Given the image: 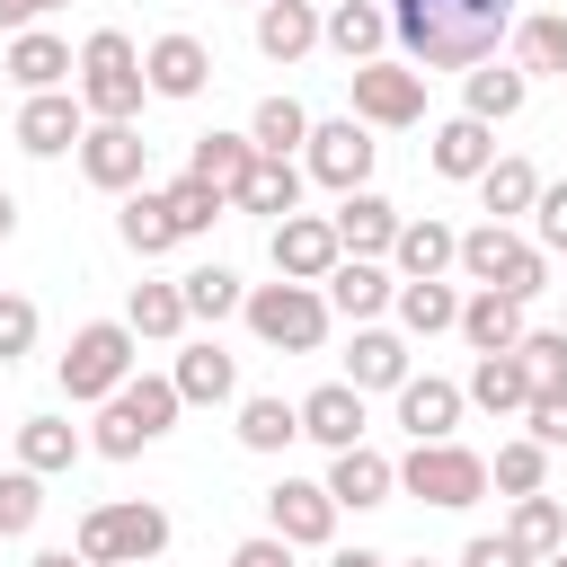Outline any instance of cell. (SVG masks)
<instances>
[{
    "instance_id": "6da1fadb",
    "label": "cell",
    "mask_w": 567,
    "mask_h": 567,
    "mask_svg": "<svg viewBox=\"0 0 567 567\" xmlns=\"http://www.w3.org/2000/svg\"><path fill=\"white\" fill-rule=\"evenodd\" d=\"M390 35L416 71H470L514 35V0H390Z\"/></svg>"
},
{
    "instance_id": "7a4b0ae2",
    "label": "cell",
    "mask_w": 567,
    "mask_h": 567,
    "mask_svg": "<svg viewBox=\"0 0 567 567\" xmlns=\"http://www.w3.org/2000/svg\"><path fill=\"white\" fill-rule=\"evenodd\" d=\"M142 53H133V35L124 27H97L89 44H80V106L97 115V124H133L142 115Z\"/></svg>"
},
{
    "instance_id": "3957f363",
    "label": "cell",
    "mask_w": 567,
    "mask_h": 567,
    "mask_svg": "<svg viewBox=\"0 0 567 567\" xmlns=\"http://www.w3.org/2000/svg\"><path fill=\"white\" fill-rule=\"evenodd\" d=\"M71 549L89 558V567H151L159 549H168V514L159 505H89L80 514V532H71Z\"/></svg>"
},
{
    "instance_id": "277c9868",
    "label": "cell",
    "mask_w": 567,
    "mask_h": 567,
    "mask_svg": "<svg viewBox=\"0 0 567 567\" xmlns=\"http://www.w3.org/2000/svg\"><path fill=\"white\" fill-rule=\"evenodd\" d=\"M239 310H248L257 346H275V354H319V337H328V292L319 284H292V275L257 284Z\"/></svg>"
},
{
    "instance_id": "5b68a950",
    "label": "cell",
    "mask_w": 567,
    "mask_h": 567,
    "mask_svg": "<svg viewBox=\"0 0 567 567\" xmlns=\"http://www.w3.org/2000/svg\"><path fill=\"white\" fill-rule=\"evenodd\" d=\"M133 328L124 319H89V328H71V346H62V399H80V408H97V399H115L124 381H133Z\"/></svg>"
},
{
    "instance_id": "8992f818",
    "label": "cell",
    "mask_w": 567,
    "mask_h": 567,
    "mask_svg": "<svg viewBox=\"0 0 567 567\" xmlns=\"http://www.w3.org/2000/svg\"><path fill=\"white\" fill-rule=\"evenodd\" d=\"M177 408H186L177 381H151V372H142V381H124L115 399H97V434H89V443H97L106 461H133L142 443H159V434L177 425Z\"/></svg>"
},
{
    "instance_id": "52a82bcc",
    "label": "cell",
    "mask_w": 567,
    "mask_h": 567,
    "mask_svg": "<svg viewBox=\"0 0 567 567\" xmlns=\"http://www.w3.org/2000/svg\"><path fill=\"white\" fill-rule=\"evenodd\" d=\"M461 275H470V284H496V292H514V301L549 292V257H540V239H514L505 221L461 230Z\"/></svg>"
},
{
    "instance_id": "ba28073f",
    "label": "cell",
    "mask_w": 567,
    "mask_h": 567,
    "mask_svg": "<svg viewBox=\"0 0 567 567\" xmlns=\"http://www.w3.org/2000/svg\"><path fill=\"white\" fill-rule=\"evenodd\" d=\"M399 487L416 496V505H443V514H461V505H478L487 496V461L470 452V443H416L408 461H399Z\"/></svg>"
},
{
    "instance_id": "9c48e42d",
    "label": "cell",
    "mask_w": 567,
    "mask_h": 567,
    "mask_svg": "<svg viewBox=\"0 0 567 567\" xmlns=\"http://www.w3.org/2000/svg\"><path fill=\"white\" fill-rule=\"evenodd\" d=\"M354 115L363 124H416L425 115V71L416 62H354Z\"/></svg>"
},
{
    "instance_id": "30bf717a",
    "label": "cell",
    "mask_w": 567,
    "mask_h": 567,
    "mask_svg": "<svg viewBox=\"0 0 567 567\" xmlns=\"http://www.w3.org/2000/svg\"><path fill=\"white\" fill-rule=\"evenodd\" d=\"M301 168H310L319 186H337V195H354V186L372 177V133H363V115H337V124H310V142H301Z\"/></svg>"
},
{
    "instance_id": "8fae6325",
    "label": "cell",
    "mask_w": 567,
    "mask_h": 567,
    "mask_svg": "<svg viewBox=\"0 0 567 567\" xmlns=\"http://www.w3.org/2000/svg\"><path fill=\"white\" fill-rule=\"evenodd\" d=\"M80 133H89V106H80V89H35V97L18 106V151H35V159H62V151H80Z\"/></svg>"
},
{
    "instance_id": "7c38bea8",
    "label": "cell",
    "mask_w": 567,
    "mask_h": 567,
    "mask_svg": "<svg viewBox=\"0 0 567 567\" xmlns=\"http://www.w3.org/2000/svg\"><path fill=\"white\" fill-rule=\"evenodd\" d=\"M142 168H151V142H142L133 124H89V133H80V177H89V186L133 195Z\"/></svg>"
},
{
    "instance_id": "4fadbf2b",
    "label": "cell",
    "mask_w": 567,
    "mask_h": 567,
    "mask_svg": "<svg viewBox=\"0 0 567 567\" xmlns=\"http://www.w3.org/2000/svg\"><path fill=\"white\" fill-rule=\"evenodd\" d=\"M337 257H346V239H337L328 213H284V221H275V275H292V284H328Z\"/></svg>"
},
{
    "instance_id": "5bb4252c",
    "label": "cell",
    "mask_w": 567,
    "mask_h": 567,
    "mask_svg": "<svg viewBox=\"0 0 567 567\" xmlns=\"http://www.w3.org/2000/svg\"><path fill=\"white\" fill-rule=\"evenodd\" d=\"M266 523H275L292 549H319V540L337 532V496H328V478H275V487H266Z\"/></svg>"
},
{
    "instance_id": "9a60e30c",
    "label": "cell",
    "mask_w": 567,
    "mask_h": 567,
    "mask_svg": "<svg viewBox=\"0 0 567 567\" xmlns=\"http://www.w3.org/2000/svg\"><path fill=\"white\" fill-rule=\"evenodd\" d=\"M390 487H399V461H381L372 443H346V452H328V496L337 505H390Z\"/></svg>"
},
{
    "instance_id": "2e32d148",
    "label": "cell",
    "mask_w": 567,
    "mask_h": 567,
    "mask_svg": "<svg viewBox=\"0 0 567 567\" xmlns=\"http://www.w3.org/2000/svg\"><path fill=\"white\" fill-rule=\"evenodd\" d=\"M142 80H151V97H204L213 53H204L195 35H159V44L142 53Z\"/></svg>"
},
{
    "instance_id": "e0dca14e",
    "label": "cell",
    "mask_w": 567,
    "mask_h": 567,
    "mask_svg": "<svg viewBox=\"0 0 567 567\" xmlns=\"http://www.w3.org/2000/svg\"><path fill=\"white\" fill-rule=\"evenodd\" d=\"M328 221H337L346 257H381V248H399V204H390V195H372V186H354Z\"/></svg>"
},
{
    "instance_id": "ac0fdd59",
    "label": "cell",
    "mask_w": 567,
    "mask_h": 567,
    "mask_svg": "<svg viewBox=\"0 0 567 567\" xmlns=\"http://www.w3.org/2000/svg\"><path fill=\"white\" fill-rule=\"evenodd\" d=\"M461 399H470V390H452V381H434V372H425V381L408 372V381H399V425H408V443H443V434L461 425Z\"/></svg>"
},
{
    "instance_id": "d6986e66",
    "label": "cell",
    "mask_w": 567,
    "mask_h": 567,
    "mask_svg": "<svg viewBox=\"0 0 567 567\" xmlns=\"http://www.w3.org/2000/svg\"><path fill=\"white\" fill-rule=\"evenodd\" d=\"M301 434L328 443V452L363 443V390H354V381H319V390L301 399Z\"/></svg>"
},
{
    "instance_id": "ffe728a7",
    "label": "cell",
    "mask_w": 567,
    "mask_h": 567,
    "mask_svg": "<svg viewBox=\"0 0 567 567\" xmlns=\"http://www.w3.org/2000/svg\"><path fill=\"white\" fill-rule=\"evenodd\" d=\"M461 337H470L478 354H514V346H523V301L496 292V284H478V292L461 301Z\"/></svg>"
},
{
    "instance_id": "44dd1931",
    "label": "cell",
    "mask_w": 567,
    "mask_h": 567,
    "mask_svg": "<svg viewBox=\"0 0 567 567\" xmlns=\"http://www.w3.org/2000/svg\"><path fill=\"white\" fill-rule=\"evenodd\" d=\"M319 35H328V27H319L310 0H257V53H266V62H301Z\"/></svg>"
},
{
    "instance_id": "7402d4cb",
    "label": "cell",
    "mask_w": 567,
    "mask_h": 567,
    "mask_svg": "<svg viewBox=\"0 0 567 567\" xmlns=\"http://www.w3.org/2000/svg\"><path fill=\"white\" fill-rule=\"evenodd\" d=\"M71 71H80V62H71L62 35H44V27H18V35H9V80H18L27 97H35V89H62Z\"/></svg>"
},
{
    "instance_id": "603a6c76",
    "label": "cell",
    "mask_w": 567,
    "mask_h": 567,
    "mask_svg": "<svg viewBox=\"0 0 567 567\" xmlns=\"http://www.w3.org/2000/svg\"><path fill=\"white\" fill-rule=\"evenodd\" d=\"M381 301H399V284L381 275V257H337V266H328V310H346V319L363 328Z\"/></svg>"
},
{
    "instance_id": "cb8c5ba5",
    "label": "cell",
    "mask_w": 567,
    "mask_h": 567,
    "mask_svg": "<svg viewBox=\"0 0 567 567\" xmlns=\"http://www.w3.org/2000/svg\"><path fill=\"white\" fill-rule=\"evenodd\" d=\"M168 381H177V399H186V408H221V399L239 390V363H230L213 337H195V346L177 354V372H168Z\"/></svg>"
},
{
    "instance_id": "d4e9b609",
    "label": "cell",
    "mask_w": 567,
    "mask_h": 567,
    "mask_svg": "<svg viewBox=\"0 0 567 567\" xmlns=\"http://www.w3.org/2000/svg\"><path fill=\"white\" fill-rule=\"evenodd\" d=\"M328 44L346 53V62H381V44H390V9H372V0H328Z\"/></svg>"
},
{
    "instance_id": "484cf974",
    "label": "cell",
    "mask_w": 567,
    "mask_h": 567,
    "mask_svg": "<svg viewBox=\"0 0 567 567\" xmlns=\"http://www.w3.org/2000/svg\"><path fill=\"white\" fill-rule=\"evenodd\" d=\"M434 177H487V159H496V133L478 124V115H452V124H434Z\"/></svg>"
},
{
    "instance_id": "4316f807",
    "label": "cell",
    "mask_w": 567,
    "mask_h": 567,
    "mask_svg": "<svg viewBox=\"0 0 567 567\" xmlns=\"http://www.w3.org/2000/svg\"><path fill=\"white\" fill-rule=\"evenodd\" d=\"M213 195H230L239 204V186H248V168H257V142L248 133H195V159H186Z\"/></svg>"
},
{
    "instance_id": "83f0119b",
    "label": "cell",
    "mask_w": 567,
    "mask_h": 567,
    "mask_svg": "<svg viewBox=\"0 0 567 567\" xmlns=\"http://www.w3.org/2000/svg\"><path fill=\"white\" fill-rule=\"evenodd\" d=\"M390 257H399V275H408V284H425V275L461 266V230H443L434 213H425V221H399V248H390Z\"/></svg>"
},
{
    "instance_id": "f1b7e54d",
    "label": "cell",
    "mask_w": 567,
    "mask_h": 567,
    "mask_svg": "<svg viewBox=\"0 0 567 567\" xmlns=\"http://www.w3.org/2000/svg\"><path fill=\"white\" fill-rule=\"evenodd\" d=\"M470 399H478L487 416H523V408H532V363H523V354H478Z\"/></svg>"
},
{
    "instance_id": "f546056e",
    "label": "cell",
    "mask_w": 567,
    "mask_h": 567,
    "mask_svg": "<svg viewBox=\"0 0 567 567\" xmlns=\"http://www.w3.org/2000/svg\"><path fill=\"white\" fill-rule=\"evenodd\" d=\"M115 239L133 248V257H168L177 248V221H168V195H124V213H115Z\"/></svg>"
},
{
    "instance_id": "4dcf8cb0",
    "label": "cell",
    "mask_w": 567,
    "mask_h": 567,
    "mask_svg": "<svg viewBox=\"0 0 567 567\" xmlns=\"http://www.w3.org/2000/svg\"><path fill=\"white\" fill-rule=\"evenodd\" d=\"M346 381H354V390H399V381H408V346H399L390 328H354Z\"/></svg>"
},
{
    "instance_id": "1f68e13d",
    "label": "cell",
    "mask_w": 567,
    "mask_h": 567,
    "mask_svg": "<svg viewBox=\"0 0 567 567\" xmlns=\"http://www.w3.org/2000/svg\"><path fill=\"white\" fill-rule=\"evenodd\" d=\"M523 97H532V71L470 62V115H478V124H505V115H523Z\"/></svg>"
},
{
    "instance_id": "d6a6232c",
    "label": "cell",
    "mask_w": 567,
    "mask_h": 567,
    "mask_svg": "<svg viewBox=\"0 0 567 567\" xmlns=\"http://www.w3.org/2000/svg\"><path fill=\"white\" fill-rule=\"evenodd\" d=\"M239 213H301V168L292 159H275V151H257V168H248V186H239Z\"/></svg>"
},
{
    "instance_id": "836d02e7",
    "label": "cell",
    "mask_w": 567,
    "mask_h": 567,
    "mask_svg": "<svg viewBox=\"0 0 567 567\" xmlns=\"http://www.w3.org/2000/svg\"><path fill=\"white\" fill-rule=\"evenodd\" d=\"M248 142L275 151V159H292V151L310 142V106H301V97H266V106L248 115Z\"/></svg>"
},
{
    "instance_id": "e575fe53",
    "label": "cell",
    "mask_w": 567,
    "mask_h": 567,
    "mask_svg": "<svg viewBox=\"0 0 567 567\" xmlns=\"http://www.w3.org/2000/svg\"><path fill=\"white\" fill-rule=\"evenodd\" d=\"M478 204H487L496 221H505V213H532V204H540V168H532V159H487Z\"/></svg>"
},
{
    "instance_id": "d590c367",
    "label": "cell",
    "mask_w": 567,
    "mask_h": 567,
    "mask_svg": "<svg viewBox=\"0 0 567 567\" xmlns=\"http://www.w3.org/2000/svg\"><path fill=\"white\" fill-rule=\"evenodd\" d=\"M399 319H408L416 337H443V328H461V292H452L443 275H425V284H399Z\"/></svg>"
},
{
    "instance_id": "8d00e7d4",
    "label": "cell",
    "mask_w": 567,
    "mask_h": 567,
    "mask_svg": "<svg viewBox=\"0 0 567 567\" xmlns=\"http://www.w3.org/2000/svg\"><path fill=\"white\" fill-rule=\"evenodd\" d=\"M18 461L44 470V478L71 470V461H80V425H62V416H27V425H18Z\"/></svg>"
},
{
    "instance_id": "74e56055",
    "label": "cell",
    "mask_w": 567,
    "mask_h": 567,
    "mask_svg": "<svg viewBox=\"0 0 567 567\" xmlns=\"http://www.w3.org/2000/svg\"><path fill=\"white\" fill-rule=\"evenodd\" d=\"M514 62H523V71H558V80H567V18H558V9L514 18Z\"/></svg>"
},
{
    "instance_id": "f35d334b",
    "label": "cell",
    "mask_w": 567,
    "mask_h": 567,
    "mask_svg": "<svg viewBox=\"0 0 567 567\" xmlns=\"http://www.w3.org/2000/svg\"><path fill=\"white\" fill-rule=\"evenodd\" d=\"M124 328H133V337H177V328H186V292H177V284H133Z\"/></svg>"
},
{
    "instance_id": "ab89813d",
    "label": "cell",
    "mask_w": 567,
    "mask_h": 567,
    "mask_svg": "<svg viewBox=\"0 0 567 567\" xmlns=\"http://www.w3.org/2000/svg\"><path fill=\"white\" fill-rule=\"evenodd\" d=\"M532 558H549V549H567V505L558 496H514V523H505Z\"/></svg>"
},
{
    "instance_id": "60d3db41",
    "label": "cell",
    "mask_w": 567,
    "mask_h": 567,
    "mask_svg": "<svg viewBox=\"0 0 567 567\" xmlns=\"http://www.w3.org/2000/svg\"><path fill=\"white\" fill-rule=\"evenodd\" d=\"M159 195H168V221H177V239H204V230L221 221V204H230V195H213L195 168H186L177 186H159Z\"/></svg>"
},
{
    "instance_id": "b9f144b4",
    "label": "cell",
    "mask_w": 567,
    "mask_h": 567,
    "mask_svg": "<svg viewBox=\"0 0 567 567\" xmlns=\"http://www.w3.org/2000/svg\"><path fill=\"white\" fill-rule=\"evenodd\" d=\"M177 292H186V319H230V310L248 301L230 266H195V275H177Z\"/></svg>"
},
{
    "instance_id": "7bdbcfd3",
    "label": "cell",
    "mask_w": 567,
    "mask_h": 567,
    "mask_svg": "<svg viewBox=\"0 0 567 567\" xmlns=\"http://www.w3.org/2000/svg\"><path fill=\"white\" fill-rule=\"evenodd\" d=\"M301 434V408H284V399H239V443L248 452H284Z\"/></svg>"
},
{
    "instance_id": "ee69618b",
    "label": "cell",
    "mask_w": 567,
    "mask_h": 567,
    "mask_svg": "<svg viewBox=\"0 0 567 567\" xmlns=\"http://www.w3.org/2000/svg\"><path fill=\"white\" fill-rule=\"evenodd\" d=\"M487 478L505 487V496H540V478H549V443H496V461H487Z\"/></svg>"
},
{
    "instance_id": "f6af8a7d",
    "label": "cell",
    "mask_w": 567,
    "mask_h": 567,
    "mask_svg": "<svg viewBox=\"0 0 567 567\" xmlns=\"http://www.w3.org/2000/svg\"><path fill=\"white\" fill-rule=\"evenodd\" d=\"M35 514H44V470H9L0 478V540H18V532H35Z\"/></svg>"
},
{
    "instance_id": "bcb514c9",
    "label": "cell",
    "mask_w": 567,
    "mask_h": 567,
    "mask_svg": "<svg viewBox=\"0 0 567 567\" xmlns=\"http://www.w3.org/2000/svg\"><path fill=\"white\" fill-rule=\"evenodd\" d=\"M514 354L532 363V390H567V328H523Z\"/></svg>"
},
{
    "instance_id": "7dc6e473",
    "label": "cell",
    "mask_w": 567,
    "mask_h": 567,
    "mask_svg": "<svg viewBox=\"0 0 567 567\" xmlns=\"http://www.w3.org/2000/svg\"><path fill=\"white\" fill-rule=\"evenodd\" d=\"M35 346V301L27 292H0V363H18Z\"/></svg>"
},
{
    "instance_id": "c3c4849f",
    "label": "cell",
    "mask_w": 567,
    "mask_h": 567,
    "mask_svg": "<svg viewBox=\"0 0 567 567\" xmlns=\"http://www.w3.org/2000/svg\"><path fill=\"white\" fill-rule=\"evenodd\" d=\"M461 567H540V558H532L514 532H478V540L461 549Z\"/></svg>"
},
{
    "instance_id": "681fc988",
    "label": "cell",
    "mask_w": 567,
    "mask_h": 567,
    "mask_svg": "<svg viewBox=\"0 0 567 567\" xmlns=\"http://www.w3.org/2000/svg\"><path fill=\"white\" fill-rule=\"evenodd\" d=\"M523 425H532V443H567V390H532Z\"/></svg>"
},
{
    "instance_id": "f907efd6",
    "label": "cell",
    "mask_w": 567,
    "mask_h": 567,
    "mask_svg": "<svg viewBox=\"0 0 567 567\" xmlns=\"http://www.w3.org/2000/svg\"><path fill=\"white\" fill-rule=\"evenodd\" d=\"M532 239L567 257V186H540V204H532Z\"/></svg>"
},
{
    "instance_id": "816d5d0a",
    "label": "cell",
    "mask_w": 567,
    "mask_h": 567,
    "mask_svg": "<svg viewBox=\"0 0 567 567\" xmlns=\"http://www.w3.org/2000/svg\"><path fill=\"white\" fill-rule=\"evenodd\" d=\"M230 567H292V540H284V532H257V540L230 549Z\"/></svg>"
},
{
    "instance_id": "f5cc1de1",
    "label": "cell",
    "mask_w": 567,
    "mask_h": 567,
    "mask_svg": "<svg viewBox=\"0 0 567 567\" xmlns=\"http://www.w3.org/2000/svg\"><path fill=\"white\" fill-rule=\"evenodd\" d=\"M27 18H44V9H35V0H0V27H9V35H18Z\"/></svg>"
},
{
    "instance_id": "db71d44e",
    "label": "cell",
    "mask_w": 567,
    "mask_h": 567,
    "mask_svg": "<svg viewBox=\"0 0 567 567\" xmlns=\"http://www.w3.org/2000/svg\"><path fill=\"white\" fill-rule=\"evenodd\" d=\"M328 567H390V558H381V549H337Z\"/></svg>"
},
{
    "instance_id": "11a10c76",
    "label": "cell",
    "mask_w": 567,
    "mask_h": 567,
    "mask_svg": "<svg viewBox=\"0 0 567 567\" xmlns=\"http://www.w3.org/2000/svg\"><path fill=\"white\" fill-rule=\"evenodd\" d=\"M27 567H89V558H80V549H35Z\"/></svg>"
},
{
    "instance_id": "9f6ffc18",
    "label": "cell",
    "mask_w": 567,
    "mask_h": 567,
    "mask_svg": "<svg viewBox=\"0 0 567 567\" xmlns=\"http://www.w3.org/2000/svg\"><path fill=\"white\" fill-rule=\"evenodd\" d=\"M9 230H18V195L0 186V239H9Z\"/></svg>"
},
{
    "instance_id": "6f0895ef",
    "label": "cell",
    "mask_w": 567,
    "mask_h": 567,
    "mask_svg": "<svg viewBox=\"0 0 567 567\" xmlns=\"http://www.w3.org/2000/svg\"><path fill=\"white\" fill-rule=\"evenodd\" d=\"M540 567H567V549H549V558H540Z\"/></svg>"
},
{
    "instance_id": "680465c9",
    "label": "cell",
    "mask_w": 567,
    "mask_h": 567,
    "mask_svg": "<svg viewBox=\"0 0 567 567\" xmlns=\"http://www.w3.org/2000/svg\"><path fill=\"white\" fill-rule=\"evenodd\" d=\"M35 9H62V0H35Z\"/></svg>"
},
{
    "instance_id": "91938a15",
    "label": "cell",
    "mask_w": 567,
    "mask_h": 567,
    "mask_svg": "<svg viewBox=\"0 0 567 567\" xmlns=\"http://www.w3.org/2000/svg\"><path fill=\"white\" fill-rule=\"evenodd\" d=\"M408 567H434V558H408Z\"/></svg>"
}]
</instances>
